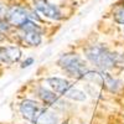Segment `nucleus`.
Masks as SVG:
<instances>
[{
  "mask_svg": "<svg viewBox=\"0 0 124 124\" xmlns=\"http://www.w3.org/2000/svg\"><path fill=\"white\" fill-rule=\"evenodd\" d=\"M6 13H8V10H6L5 5L0 1V19H3L4 16H6Z\"/></svg>",
  "mask_w": 124,
  "mask_h": 124,
  "instance_id": "2eb2a0df",
  "label": "nucleus"
},
{
  "mask_svg": "<svg viewBox=\"0 0 124 124\" xmlns=\"http://www.w3.org/2000/svg\"><path fill=\"white\" fill-rule=\"evenodd\" d=\"M0 50H1V47H0ZM0 60H1V54H0Z\"/></svg>",
  "mask_w": 124,
  "mask_h": 124,
  "instance_id": "f3484780",
  "label": "nucleus"
},
{
  "mask_svg": "<svg viewBox=\"0 0 124 124\" xmlns=\"http://www.w3.org/2000/svg\"><path fill=\"white\" fill-rule=\"evenodd\" d=\"M47 83L51 86V88H52L55 92L60 93V94H63V96H66L68 93V91L72 88V86H71V83L68 81H66L63 78H58V77L48 78Z\"/></svg>",
  "mask_w": 124,
  "mask_h": 124,
  "instance_id": "0eeeda50",
  "label": "nucleus"
},
{
  "mask_svg": "<svg viewBox=\"0 0 124 124\" xmlns=\"http://www.w3.org/2000/svg\"><path fill=\"white\" fill-rule=\"evenodd\" d=\"M24 31V40L25 42L31 45V46H39L41 44V32L39 26L32 21V20H29L26 21L21 27Z\"/></svg>",
  "mask_w": 124,
  "mask_h": 124,
  "instance_id": "20e7f679",
  "label": "nucleus"
},
{
  "mask_svg": "<svg viewBox=\"0 0 124 124\" xmlns=\"http://www.w3.org/2000/svg\"><path fill=\"white\" fill-rule=\"evenodd\" d=\"M32 63H34V58H32V57H29V58H26V60L23 62L21 67H23V68H25V67H29V66H31Z\"/></svg>",
  "mask_w": 124,
  "mask_h": 124,
  "instance_id": "4468645a",
  "label": "nucleus"
},
{
  "mask_svg": "<svg viewBox=\"0 0 124 124\" xmlns=\"http://www.w3.org/2000/svg\"><path fill=\"white\" fill-rule=\"evenodd\" d=\"M39 96H40V98L42 99L45 103H48V104H54V103L57 102V97H56L55 93L50 92L48 89H46L44 87H41L39 89Z\"/></svg>",
  "mask_w": 124,
  "mask_h": 124,
  "instance_id": "9b49d317",
  "label": "nucleus"
},
{
  "mask_svg": "<svg viewBox=\"0 0 124 124\" xmlns=\"http://www.w3.org/2000/svg\"><path fill=\"white\" fill-rule=\"evenodd\" d=\"M58 65L72 76H77L79 78H83V76L88 72L85 61L78 55H63L58 60Z\"/></svg>",
  "mask_w": 124,
  "mask_h": 124,
  "instance_id": "f03ea898",
  "label": "nucleus"
},
{
  "mask_svg": "<svg viewBox=\"0 0 124 124\" xmlns=\"http://www.w3.org/2000/svg\"><path fill=\"white\" fill-rule=\"evenodd\" d=\"M66 97L73 99V101H85V99H86V94H85V93L82 92V91H79V89L73 88V87L68 91V93L66 94Z\"/></svg>",
  "mask_w": 124,
  "mask_h": 124,
  "instance_id": "f8f14e48",
  "label": "nucleus"
},
{
  "mask_svg": "<svg viewBox=\"0 0 124 124\" xmlns=\"http://www.w3.org/2000/svg\"><path fill=\"white\" fill-rule=\"evenodd\" d=\"M42 109L44 107H41L39 103H36L35 101H31V99H25L20 104V113H21V116L34 124L36 123V119L40 116V113L42 112Z\"/></svg>",
  "mask_w": 124,
  "mask_h": 124,
  "instance_id": "39448f33",
  "label": "nucleus"
},
{
  "mask_svg": "<svg viewBox=\"0 0 124 124\" xmlns=\"http://www.w3.org/2000/svg\"><path fill=\"white\" fill-rule=\"evenodd\" d=\"M56 123H57V117L55 113L44 108L42 112L40 113V116L37 117L35 124H56Z\"/></svg>",
  "mask_w": 124,
  "mask_h": 124,
  "instance_id": "1a4fd4ad",
  "label": "nucleus"
},
{
  "mask_svg": "<svg viewBox=\"0 0 124 124\" xmlns=\"http://www.w3.org/2000/svg\"><path fill=\"white\" fill-rule=\"evenodd\" d=\"M32 4H34V8L44 16L52 20L62 19V13L60 8L52 3H50L48 0H32Z\"/></svg>",
  "mask_w": 124,
  "mask_h": 124,
  "instance_id": "7ed1b4c3",
  "label": "nucleus"
},
{
  "mask_svg": "<svg viewBox=\"0 0 124 124\" xmlns=\"http://www.w3.org/2000/svg\"><path fill=\"white\" fill-rule=\"evenodd\" d=\"M114 20L118 24L124 25V5H120L114 11Z\"/></svg>",
  "mask_w": 124,
  "mask_h": 124,
  "instance_id": "ddd939ff",
  "label": "nucleus"
},
{
  "mask_svg": "<svg viewBox=\"0 0 124 124\" xmlns=\"http://www.w3.org/2000/svg\"><path fill=\"white\" fill-rule=\"evenodd\" d=\"M6 17L10 24L14 26H17V27H21L26 21L30 20L29 13L21 6H11L8 10Z\"/></svg>",
  "mask_w": 124,
  "mask_h": 124,
  "instance_id": "423d86ee",
  "label": "nucleus"
},
{
  "mask_svg": "<svg viewBox=\"0 0 124 124\" xmlns=\"http://www.w3.org/2000/svg\"><path fill=\"white\" fill-rule=\"evenodd\" d=\"M63 124H67V123H63Z\"/></svg>",
  "mask_w": 124,
  "mask_h": 124,
  "instance_id": "a211bd4d",
  "label": "nucleus"
},
{
  "mask_svg": "<svg viewBox=\"0 0 124 124\" xmlns=\"http://www.w3.org/2000/svg\"><path fill=\"white\" fill-rule=\"evenodd\" d=\"M101 76H102V85H104L112 92L118 91V88L120 87V82L118 79L113 78L109 73H107V72H101Z\"/></svg>",
  "mask_w": 124,
  "mask_h": 124,
  "instance_id": "9d476101",
  "label": "nucleus"
},
{
  "mask_svg": "<svg viewBox=\"0 0 124 124\" xmlns=\"http://www.w3.org/2000/svg\"><path fill=\"white\" fill-rule=\"evenodd\" d=\"M1 40H4V36H3V34H1V31H0V41Z\"/></svg>",
  "mask_w": 124,
  "mask_h": 124,
  "instance_id": "dca6fc26",
  "label": "nucleus"
},
{
  "mask_svg": "<svg viewBox=\"0 0 124 124\" xmlns=\"http://www.w3.org/2000/svg\"><path fill=\"white\" fill-rule=\"evenodd\" d=\"M0 54H1V60L8 62H16L21 56V51L15 46H9V47H1Z\"/></svg>",
  "mask_w": 124,
  "mask_h": 124,
  "instance_id": "6e6552de",
  "label": "nucleus"
},
{
  "mask_svg": "<svg viewBox=\"0 0 124 124\" xmlns=\"http://www.w3.org/2000/svg\"><path fill=\"white\" fill-rule=\"evenodd\" d=\"M86 57L101 70H107L116 63V55L102 45H94L86 50Z\"/></svg>",
  "mask_w": 124,
  "mask_h": 124,
  "instance_id": "f257e3e1",
  "label": "nucleus"
}]
</instances>
